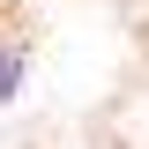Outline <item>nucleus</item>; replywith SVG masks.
I'll return each instance as SVG.
<instances>
[{
	"label": "nucleus",
	"mask_w": 149,
	"mask_h": 149,
	"mask_svg": "<svg viewBox=\"0 0 149 149\" xmlns=\"http://www.w3.org/2000/svg\"><path fill=\"white\" fill-rule=\"evenodd\" d=\"M30 52H37V37L22 30L15 15H0V104L22 97V82H30Z\"/></svg>",
	"instance_id": "f257e3e1"
}]
</instances>
